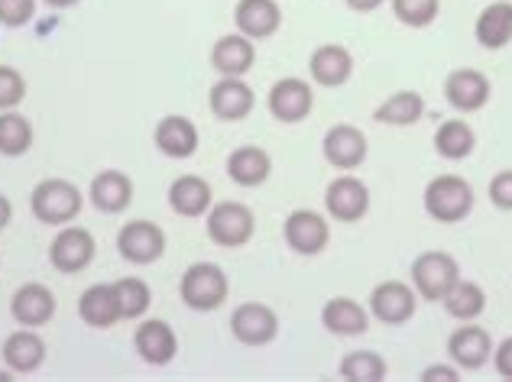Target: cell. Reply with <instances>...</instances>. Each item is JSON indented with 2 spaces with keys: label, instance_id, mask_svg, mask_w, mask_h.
Segmentation results:
<instances>
[{
  "label": "cell",
  "instance_id": "18",
  "mask_svg": "<svg viewBox=\"0 0 512 382\" xmlns=\"http://www.w3.org/2000/svg\"><path fill=\"white\" fill-rule=\"evenodd\" d=\"M234 23H237V33H244L247 39H253V43H260V39H269L279 33L282 7L276 0H237Z\"/></svg>",
  "mask_w": 512,
  "mask_h": 382
},
{
  "label": "cell",
  "instance_id": "25",
  "mask_svg": "<svg viewBox=\"0 0 512 382\" xmlns=\"http://www.w3.org/2000/svg\"><path fill=\"white\" fill-rule=\"evenodd\" d=\"M88 198H91V204L101 214H120V211H127L130 204H133V182H130V175L127 172H117V169L98 172L91 179Z\"/></svg>",
  "mask_w": 512,
  "mask_h": 382
},
{
  "label": "cell",
  "instance_id": "45",
  "mask_svg": "<svg viewBox=\"0 0 512 382\" xmlns=\"http://www.w3.org/2000/svg\"><path fill=\"white\" fill-rule=\"evenodd\" d=\"M0 382H13V370H0Z\"/></svg>",
  "mask_w": 512,
  "mask_h": 382
},
{
  "label": "cell",
  "instance_id": "42",
  "mask_svg": "<svg viewBox=\"0 0 512 382\" xmlns=\"http://www.w3.org/2000/svg\"><path fill=\"white\" fill-rule=\"evenodd\" d=\"M344 4L350 10H357V13H373V10H380L386 0H344Z\"/></svg>",
  "mask_w": 512,
  "mask_h": 382
},
{
  "label": "cell",
  "instance_id": "8",
  "mask_svg": "<svg viewBox=\"0 0 512 382\" xmlns=\"http://www.w3.org/2000/svg\"><path fill=\"white\" fill-rule=\"evenodd\" d=\"M266 107L279 124H302L315 107V88L305 78H279L266 94Z\"/></svg>",
  "mask_w": 512,
  "mask_h": 382
},
{
  "label": "cell",
  "instance_id": "39",
  "mask_svg": "<svg viewBox=\"0 0 512 382\" xmlns=\"http://www.w3.org/2000/svg\"><path fill=\"white\" fill-rule=\"evenodd\" d=\"M490 201H493V208L512 211V169L496 172L490 179Z\"/></svg>",
  "mask_w": 512,
  "mask_h": 382
},
{
  "label": "cell",
  "instance_id": "20",
  "mask_svg": "<svg viewBox=\"0 0 512 382\" xmlns=\"http://www.w3.org/2000/svg\"><path fill=\"white\" fill-rule=\"evenodd\" d=\"M256 62V43L244 33L221 36L211 46V68L221 78H244Z\"/></svg>",
  "mask_w": 512,
  "mask_h": 382
},
{
  "label": "cell",
  "instance_id": "4",
  "mask_svg": "<svg viewBox=\"0 0 512 382\" xmlns=\"http://www.w3.org/2000/svg\"><path fill=\"white\" fill-rule=\"evenodd\" d=\"M205 227H208L211 243H218L224 250H240V247H247L256 234V214L240 201H218V204H211Z\"/></svg>",
  "mask_w": 512,
  "mask_h": 382
},
{
  "label": "cell",
  "instance_id": "22",
  "mask_svg": "<svg viewBox=\"0 0 512 382\" xmlns=\"http://www.w3.org/2000/svg\"><path fill=\"white\" fill-rule=\"evenodd\" d=\"M0 357H4V366L20 376H30L36 373L39 366L46 360V340L39 337L30 327H20V331H13L4 347H0Z\"/></svg>",
  "mask_w": 512,
  "mask_h": 382
},
{
  "label": "cell",
  "instance_id": "14",
  "mask_svg": "<svg viewBox=\"0 0 512 382\" xmlns=\"http://www.w3.org/2000/svg\"><path fill=\"white\" fill-rule=\"evenodd\" d=\"M325 208L338 224H357L370 211V188L357 175H338L325 188Z\"/></svg>",
  "mask_w": 512,
  "mask_h": 382
},
{
  "label": "cell",
  "instance_id": "15",
  "mask_svg": "<svg viewBox=\"0 0 512 382\" xmlns=\"http://www.w3.org/2000/svg\"><path fill=\"white\" fill-rule=\"evenodd\" d=\"M490 78L477 72V68H454L444 78V101H448L457 114H477L490 104Z\"/></svg>",
  "mask_w": 512,
  "mask_h": 382
},
{
  "label": "cell",
  "instance_id": "12",
  "mask_svg": "<svg viewBox=\"0 0 512 382\" xmlns=\"http://www.w3.org/2000/svg\"><path fill=\"white\" fill-rule=\"evenodd\" d=\"M493 357V337L487 327H480L474 321H461L457 331L448 337V360L454 366H461L464 373L483 370Z\"/></svg>",
  "mask_w": 512,
  "mask_h": 382
},
{
  "label": "cell",
  "instance_id": "29",
  "mask_svg": "<svg viewBox=\"0 0 512 382\" xmlns=\"http://www.w3.org/2000/svg\"><path fill=\"white\" fill-rule=\"evenodd\" d=\"M211 185L198 175H179L169 185V208L179 217H205L211 211Z\"/></svg>",
  "mask_w": 512,
  "mask_h": 382
},
{
  "label": "cell",
  "instance_id": "3",
  "mask_svg": "<svg viewBox=\"0 0 512 382\" xmlns=\"http://www.w3.org/2000/svg\"><path fill=\"white\" fill-rule=\"evenodd\" d=\"M179 295L192 311H218L231 295V279L218 263H192L182 272Z\"/></svg>",
  "mask_w": 512,
  "mask_h": 382
},
{
  "label": "cell",
  "instance_id": "10",
  "mask_svg": "<svg viewBox=\"0 0 512 382\" xmlns=\"http://www.w3.org/2000/svg\"><path fill=\"white\" fill-rule=\"evenodd\" d=\"M117 250L133 266H150L166 253V234L159 224L150 221H130L117 230Z\"/></svg>",
  "mask_w": 512,
  "mask_h": 382
},
{
  "label": "cell",
  "instance_id": "17",
  "mask_svg": "<svg viewBox=\"0 0 512 382\" xmlns=\"http://www.w3.org/2000/svg\"><path fill=\"white\" fill-rule=\"evenodd\" d=\"M56 295H52L43 282H26L10 298V315L20 327H43L56 315Z\"/></svg>",
  "mask_w": 512,
  "mask_h": 382
},
{
  "label": "cell",
  "instance_id": "6",
  "mask_svg": "<svg viewBox=\"0 0 512 382\" xmlns=\"http://www.w3.org/2000/svg\"><path fill=\"white\" fill-rule=\"evenodd\" d=\"M282 237H286L289 250L299 256H318L328 250L331 243V224L325 214L312 208H295L286 224H282Z\"/></svg>",
  "mask_w": 512,
  "mask_h": 382
},
{
  "label": "cell",
  "instance_id": "44",
  "mask_svg": "<svg viewBox=\"0 0 512 382\" xmlns=\"http://www.w3.org/2000/svg\"><path fill=\"white\" fill-rule=\"evenodd\" d=\"M46 7H52V10H65V7H75L78 0H43Z\"/></svg>",
  "mask_w": 512,
  "mask_h": 382
},
{
  "label": "cell",
  "instance_id": "2",
  "mask_svg": "<svg viewBox=\"0 0 512 382\" xmlns=\"http://www.w3.org/2000/svg\"><path fill=\"white\" fill-rule=\"evenodd\" d=\"M474 185L461 175H438L425 185V214L438 224H461L474 211Z\"/></svg>",
  "mask_w": 512,
  "mask_h": 382
},
{
  "label": "cell",
  "instance_id": "27",
  "mask_svg": "<svg viewBox=\"0 0 512 382\" xmlns=\"http://www.w3.org/2000/svg\"><path fill=\"white\" fill-rule=\"evenodd\" d=\"M269 172H273V159L263 146H237L227 156V175L240 188H260L269 179Z\"/></svg>",
  "mask_w": 512,
  "mask_h": 382
},
{
  "label": "cell",
  "instance_id": "35",
  "mask_svg": "<svg viewBox=\"0 0 512 382\" xmlns=\"http://www.w3.org/2000/svg\"><path fill=\"white\" fill-rule=\"evenodd\" d=\"M114 292H117V302H120V315L124 318H143L146 308L153 302V292L150 285L137 276H127V279H117L114 282Z\"/></svg>",
  "mask_w": 512,
  "mask_h": 382
},
{
  "label": "cell",
  "instance_id": "37",
  "mask_svg": "<svg viewBox=\"0 0 512 382\" xmlns=\"http://www.w3.org/2000/svg\"><path fill=\"white\" fill-rule=\"evenodd\" d=\"M26 98V81L17 68L0 65V111H17V104Z\"/></svg>",
  "mask_w": 512,
  "mask_h": 382
},
{
  "label": "cell",
  "instance_id": "30",
  "mask_svg": "<svg viewBox=\"0 0 512 382\" xmlns=\"http://www.w3.org/2000/svg\"><path fill=\"white\" fill-rule=\"evenodd\" d=\"M425 117V98L419 91H396L373 111L376 124L386 127H412Z\"/></svg>",
  "mask_w": 512,
  "mask_h": 382
},
{
  "label": "cell",
  "instance_id": "24",
  "mask_svg": "<svg viewBox=\"0 0 512 382\" xmlns=\"http://www.w3.org/2000/svg\"><path fill=\"white\" fill-rule=\"evenodd\" d=\"M78 318H82L88 327H98V331H107L117 321H124L120 315V302L114 292V282H94L78 298Z\"/></svg>",
  "mask_w": 512,
  "mask_h": 382
},
{
  "label": "cell",
  "instance_id": "11",
  "mask_svg": "<svg viewBox=\"0 0 512 382\" xmlns=\"http://www.w3.org/2000/svg\"><path fill=\"white\" fill-rule=\"evenodd\" d=\"M94 253H98V243H94L91 230L62 227L49 247V263L65 276H75V272H85L94 263Z\"/></svg>",
  "mask_w": 512,
  "mask_h": 382
},
{
  "label": "cell",
  "instance_id": "9",
  "mask_svg": "<svg viewBox=\"0 0 512 382\" xmlns=\"http://www.w3.org/2000/svg\"><path fill=\"white\" fill-rule=\"evenodd\" d=\"M231 334L244 347H266L279 337V315L263 302H244L231 315Z\"/></svg>",
  "mask_w": 512,
  "mask_h": 382
},
{
  "label": "cell",
  "instance_id": "19",
  "mask_svg": "<svg viewBox=\"0 0 512 382\" xmlns=\"http://www.w3.org/2000/svg\"><path fill=\"white\" fill-rule=\"evenodd\" d=\"M133 350L140 353L143 363L166 366L175 360V353H179V337H175V331L166 321L150 318L137 327V334H133Z\"/></svg>",
  "mask_w": 512,
  "mask_h": 382
},
{
  "label": "cell",
  "instance_id": "38",
  "mask_svg": "<svg viewBox=\"0 0 512 382\" xmlns=\"http://www.w3.org/2000/svg\"><path fill=\"white\" fill-rule=\"evenodd\" d=\"M36 17V0H0V26H26Z\"/></svg>",
  "mask_w": 512,
  "mask_h": 382
},
{
  "label": "cell",
  "instance_id": "40",
  "mask_svg": "<svg viewBox=\"0 0 512 382\" xmlns=\"http://www.w3.org/2000/svg\"><path fill=\"white\" fill-rule=\"evenodd\" d=\"M419 379L422 382H457V379H461V366H454V363H431V366H425Z\"/></svg>",
  "mask_w": 512,
  "mask_h": 382
},
{
  "label": "cell",
  "instance_id": "28",
  "mask_svg": "<svg viewBox=\"0 0 512 382\" xmlns=\"http://www.w3.org/2000/svg\"><path fill=\"white\" fill-rule=\"evenodd\" d=\"M474 36L483 49H503L512 43V0H496V4L483 7L474 23Z\"/></svg>",
  "mask_w": 512,
  "mask_h": 382
},
{
  "label": "cell",
  "instance_id": "13",
  "mask_svg": "<svg viewBox=\"0 0 512 382\" xmlns=\"http://www.w3.org/2000/svg\"><path fill=\"white\" fill-rule=\"evenodd\" d=\"M321 153H325V162L334 166L338 172H354L367 162V133L354 124H334L325 140H321Z\"/></svg>",
  "mask_w": 512,
  "mask_h": 382
},
{
  "label": "cell",
  "instance_id": "5",
  "mask_svg": "<svg viewBox=\"0 0 512 382\" xmlns=\"http://www.w3.org/2000/svg\"><path fill=\"white\" fill-rule=\"evenodd\" d=\"M409 276L419 298H425V302H441V298L451 292V285L461 279V266H457V259L451 253L428 250L422 256H415Z\"/></svg>",
  "mask_w": 512,
  "mask_h": 382
},
{
  "label": "cell",
  "instance_id": "43",
  "mask_svg": "<svg viewBox=\"0 0 512 382\" xmlns=\"http://www.w3.org/2000/svg\"><path fill=\"white\" fill-rule=\"evenodd\" d=\"M10 217H13V204H10L7 195H0V230L10 224Z\"/></svg>",
  "mask_w": 512,
  "mask_h": 382
},
{
  "label": "cell",
  "instance_id": "34",
  "mask_svg": "<svg viewBox=\"0 0 512 382\" xmlns=\"http://www.w3.org/2000/svg\"><path fill=\"white\" fill-rule=\"evenodd\" d=\"M341 379L347 382H383L389 366L376 350H350L338 366Z\"/></svg>",
  "mask_w": 512,
  "mask_h": 382
},
{
  "label": "cell",
  "instance_id": "41",
  "mask_svg": "<svg viewBox=\"0 0 512 382\" xmlns=\"http://www.w3.org/2000/svg\"><path fill=\"white\" fill-rule=\"evenodd\" d=\"M493 370L503 379H512V337H506L503 344L493 347Z\"/></svg>",
  "mask_w": 512,
  "mask_h": 382
},
{
  "label": "cell",
  "instance_id": "7",
  "mask_svg": "<svg viewBox=\"0 0 512 382\" xmlns=\"http://www.w3.org/2000/svg\"><path fill=\"white\" fill-rule=\"evenodd\" d=\"M367 305H370V315L380 324L399 327V324H406V321L415 318V311H419V292H415L409 282L386 279L370 292Z\"/></svg>",
  "mask_w": 512,
  "mask_h": 382
},
{
  "label": "cell",
  "instance_id": "1",
  "mask_svg": "<svg viewBox=\"0 0 512 382\" xmlns=\"http://www.w3.org/2000/svg\"><path fill=\"white\" fill-rule=\"evenodd\" d=\"M85 208V195L69 179H43L30 195V211L39 224L65 227Z\"/></svg>",
  "mask_w": 512,
  "mask_h": 382
},
{
  "label": "cell",
  "instance_id": "23",
  "mask_svg": "<svg viewBox=\"0 0 512 382\" xmlns=\"http://www.w3.org/2000/svg\"><path fill=\"white\" fill-rule=\"evenodd\" d=\"M308 75L321 88H341L354 75V56H350V49L338 43L318 46L312 52V59H308Z\"/></svg>",
  "mask_w": 512,
  "mask_h": 382
},
{
  "label": "cell",
  "instance_id": "16",
  "mask_svg": "<svg viewBox=\"0 0 512 382\" xmlns=\"http://www.w3.org/2000/svg\"><path fill=\"white\" fill-rule=\"evenodd\" d=\"M253 104H256V94L244 78H221L218 85H211L208 107L214 117L224 120V124L247 120L253 114Z\"/></svg>",
  "mask_w": 512,
  "mask_h": 382
},
{
  "label": "cell",
  "instance_id": "31",
  "mask_svg": "<svg viewBox=\"0 0 512 382\" xmlns=\"http://www.w3.org/2000/svg\"><path fill=\"white\" fill-rule=\"evenodd\" d=\"M441 305L454 321H477L483 311H487V292H483V285L477 282L457 279L451 285V292L441 298Z\"/></svg>",
  "mask_w": 512,
  "mask_h": 382
},
{
  "label": "cell",
  "instance_id": "36",
  "mask_svg": "<svg viewBox=\"0 0 512 382\" xmlns=\"http://www.w3.org/2000/svg\"><path fill=\"white\" fill-rule=\"evenodd\" d=\"M393 7V17L402 26H412V30H425L438 20L441 13V0H389Z\"/></svg>",
  "mask_w": 512,
  "mask_h": 382
},
{
  "label": "cell",
  "instance_id": "21",
  "mask_svg": "<svg viewBox=\"0 0 512 382\" xmlns=\"http://www.w3.org/2000/svg\"><path fill=\"white\" fill-rule=\"evenodd\" d=\"M153 143L169 159H192L198 153V127L182 114H169L156 124Z\"/></svg>",
  "mask_w": 512,
  "mask_h": 382
},
{
  "label": "cell",
  "instance_id": "32",
  "mask_svg": "<svg viewBox=\"0 0 512 382\" xmlns=\"http://www.w3.org/2000/svg\"><path fill=\"white\" fill-rule=\"evenodd\" d=\"M477 149V133L467 120H444L435 133V153L448 162H461Z\"/></svg>",
  "mask_w": 512,
  "mask_h": 382
},
{
  "label": "cell",
  "instance_id": "26",
  "mask_svg": "<svg viewBox=\"0 0 512 382\" xmlns=\"http://www.w3.org/2000/svg\"><path fill=\"white\" fill-rule=\"evenodd\" d=\"M321 324H325V331L338 337H360V334H367V327H370V311L360 302H354V298L338 295L321 308Z\"/></svg>",
  "mask_w": 512,
  "mask_h": 382
},
{
  "label": "cell",
  "instance_id": "33",
  "mask_svg": "<svg viewBox=\"0 0 512 382\" xmlns=\"http://www.w3.org/2000/svg\"><path fill=\"white\" fill-rule=\"evenodd\" d=\"M33 146V124L17 111H0V156H26Z\"/></svg>",
  "mask_w": 512,
  "mask_h": 382
}]
</instances>
